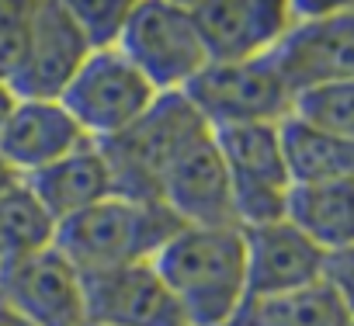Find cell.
Instances as JSON below:
<instances>
[{"label": "cell", "mask_w": 354, "mask_h": 326, "mask_svg": "<svg viewBox=\"0 0 354 326\" xmlns=\"http://www.w3.org/2000/svg\"><path fill=\"white\" fill-rule=\"evenodd\" d=\"M240 229L247 250V302L278 298L323 281L326 253L288 219Z\"/></svg>", "instance_id": "cell-13"}, {"label": "cell", "mask_w": 354, "mask_h": 326, "mask_svg": "<svg viewBox=\"0 0 354 326\" xmlns=\"http://www.w3.org/2000/svg\"><path fill=\"white\" fill-rule=\"evenodd\" d=\"M87 326H188L153 264L84 274Z\"/></svg>", "instance_id": "cell-12"}, {"label": "cell", "mask_w": 354, "mask_h": 326, "mask_svg": "<svg viewBox=\"0 0 354 326\" xmlns=\"http://www.w3.org/2000/svg\"><path fill=\"white\" fill-rule=\"evenodd\" d=\"M118 49L156 87V94H181L209 66V52L202 46L192 8L177 0L132 4Z\"/></svg>", "instance_id": "cell-5"}, {"label": "cell", "mask_w": 354, "mask_h": 326, "mask_svg": "<svg viewBox=\"0 0 354 326\" xmlns=\"http://www.w3.org/2000/svg\"><path fill=\"white\" fill-rule=\"evenodd\" d=\"M0 326H32V323H28L21 312H15L4 298H0Z\"/></svg>", "instance_id": "cell-28"}, {"label": "cell", "mask_w": 354, "mask_h": 326, "mask_svg": "<svg viewBox=\"0 0 354 326\" xmlns=\"http://www.w3.org/2000/svg\"><path fill=\"white\" fill-rule=\"evenodd\" d=\"M160 205L181 226H240L233 212L230 174L209 125L195 128L170 160L160 184Z\"/></svg>", "instance_id": "cell-9"}, {"label": "cell", "mask_w": 354, "mask_h": 326, "mask_svg": "<svg viewBox=\"0 0 354 326\" xmlns=\"http://www.w3.org/2000/svg\"><path fill=\"white\" fill-rule=\"evenodd\" d=\"M80 35L87 39L91 52L94 49H115L122 39V28L132 15V4H122V0H73L66 4Z\"/></svg>", "instance_id": "cell-22"}, {"label": "cell", "mask_w": 354, "mask_h": 326, "mask_svg": "<svg viewBox=\"0 0 354 326\" xmlns=\"http://www.w3.org/2000/svg\"><path fill=\"white\" fill-rule=\"evenodd\" d=\"M295 21L271 59L292 94L354 80V4H292Z\"/></svg>", "instance_id": "cell-8"}, {"label": "cell", "mask_w": 354, "mask_h": 326, "mask_svg": "<svg viewBox=\"0 0 354 326\" xmlns=\"http://www.w3.org/2000/svg\"><path fill=\"white\" fill-rule=\"evenodd\" d=\"M156 87L115 49H94L59 94V104L91 142H104L136 125L156 101Z\"/></svg>", "instance_id": "cell-6"}, {"label": "cell", "mask_w": 354, "mask_h": 326, "mask_svg": "<svg viewBox=\"0 0 354 326\" xmlns=\"http://www.w3.org/2000/svg\"><path fill=\"white\" fill-rule=\"evenodd\" d=\"M56 243V219L21 181L0 195V264L39 253Z\"/></svg>", "instance_id": "cell-20"}, {"label": "cell", "mask_w": 354, "mask_h": 326, "mask_svg": "<svg viewBox=\"0 0 354 326\" xmlns=\"http://www.w3.org/2000/svg\"><path fill=\"white\" fill-rule=\"evenodd\" d=\"M233 191V212L240 226H264L285 219L292 174L281 153L278 125H230L212 128Z\"/></svg>", "instance_id": "cell-7"}, {"label": "cell", "mask_w": 354, "mask_h": 326, "mask_svg": "<svg viewBox=\"0 0 354 326\" xmlns=\"http://www.w3.org/2000/svg\"><path fill=\"white\" fill-rule=\"evenodd\" d=\"M87 56L91 46L66 4H32L21 39V59L8 87L25 101H59Z\"/></svg>", "instance_id": "cell-11"}, {"label": "cell", "mask_w": 354, "mask_h": 326, "mask_svg": "<svg viewBox=\"0 0 354 326\" xmlns=\"http://www.w3.org/2000/svg\"><path fill=\"white\" fill-rule=\"evenodd\" d=\"M292 115L323 128V132H330V135L354 142V80L313 87V90L299 94Z\"/></svg>", "instance_id": "cell-21"}, {"label": "cell", "mask_w": 354, "mask_h": 326, "mask_svg": "<svg viewBox=\"0 0 354 326\" xmlns=\"http://www.w3.org/2000/svg\"><path fill=\"white\" fill-rule=\"evenodd\" d=\"M84 142L87 135L80 132V125L70 118V111L59 101L18 97L15 115L8 118L4 132H0V153L8 156V163L21 178L46 171L49 163L63 160Z\"/></svg>", "instance_id": "cell-15"}, {"label": "cell", "mask_w": 354, "mask_h": 326, "mask_svg": "<svg viewBox=\"0 0 354 326\" xmlns=\"http://www.w3.org/2000/svg\"><path fill=\"white\" fill-rule=\"evenodd\" d=\"M15 104H18V94H15L8 84H0V132H4L8 118L15 115Z\"/></svg>", "instance_id": "cell-26"}, {"label": "cell", "mask_w": 354, "mask_h": 326, "mask_svg": "<svg viewBox=\"0 0 354 326\" xmlns=\"http://www.w3.org/2000/svg\"><path fill=\"white\" fill-rule=\"evenodd\" d=\"M181 229L160 202L104 198L73 219L56 226V247L73 260L80 274L153 264L163 243Z\"/></svg>", "instance_id": "cell-2"}, {"label": "cell", "mask_w": 354, "mask_h": 326, "mask_svg": "<svg viewBox=\"0 0 354 326\" xmlns=\"http://www.w3.org/2000/svg\"><path fill=\"white\" fill-rule=\"evenodd\" d=\"M281 153L288 163L292 184H326V181H351L354 178V142L330 135L295 115L278 125Z\"/></svg>", "instance_id": "cell-18"}, {"label": "cell", "mask_w": 354, "mask_h": 326, "mask_svg": "<svg viewBox=\"0 0 354 326\" xmlns=\"http://www.w3.org/2000/svg\"><path fill=\"white\" fill-rule=\"evenodd\" d=\"M0 298L32 326H87L84 274L56 243L0 264Z\"/></svg>", "instance_id": "cell-10"}, {"label": "cell", "mask_w": 354, "mask_h": 326, "mask_svg": "<svg viewBox=\"0 0 354 326\" xmlns=\"http://www.w3.org/2000/svg\"><path fill=\"white\" fill-rule=\"evenodd\" d=\"M323 281L330 285V291L340 298V305H344V309L351 312V319H354V247L337 250V253H326Z\"/></svg>", "instance_id": "cell-23"}, {"label": "cell", "mask_w": 354, "mask_h": 326, "mask_svg": "<svg viewBox=\"0 0 354 326\" xmlns=\"http://www.w3.org/2000/svg\"><path fill=\"white\" fill-rule=\"evenodd\" d=\"M21 181H25V178H21V174L11 167V163H8V156L0 153V195L11 191V188H15V184H21Z\"/></svg>", "instance_id": "cell-27"}, {"label": "cell", "mask_w": 354, "mask_h": 326, "mask_svg": "<svg viewBox=\"0 0 354 326\" xmlns=\"http://www.w3.org/2000/svg\"><path fill=\"white\" fill-rule=\"evenodd\" d=\"M233 326H354V319L330 291V285L316 281L278 298L247 302Z\"/></svg>", "instance_id": "cell-19"}, {"label": "cell", "mask_w": 354, "mask_h": 326, "mask_svg": "<svg viewBox=\"0 0 354 326\" xmlns=\"http://www.w3.org/2000/svg\"><path fill=\"white\" fill-rule=\"evenodd\" d=\"M28 11H32V4H0V35L21 32L28 21Z\"/></svg>", "instance_id": "cell-25"}, {"label": "cell", "mask_w": 354, "mask_h": 326, "mask_svg": "<svg viewBox=\"0 0 354 326\" xmlns=\"http://www.w3.org/2000/svg\"><path fill=\"white\" fill-rule=\"evenodd\" d=\"M181 94L209 128L281 125L295 108V94L271 56L243 63H209Z\"/></svg>", "instance_id": "cell-4"}, {"label": "cell", "mask_w": 354, "mask_h": 326, "mask_svg": "<svg viewBox=\"0 0 354 326\" xmlns=\"http://www.w3.org/2000/svg\"><path fill=\"white\" fill-rule=\"evenodd\" d=\"M25 184L32 188V195L46 205V212L59 222L73 219L77 212L111 198V174H108V163L97 142H84L73 153H66L63 160L49 163L46 171L25 178Z\"/></svg>", "instance_id": "cell-16"}, {"label": "cell", "mask_w": 354, "mask_h": 326, "mask_svg": "<svg viewBox=\"0 0 354 326\" xmlns=\"http://www.w3.org/2000/svg\"><path fill=\"white\" fill-rule=\"evenodd\" d=\"M285 219L302 229L323 253L354 247V178L326 184H295Z\"/></svg>", "instance_id": "cell-17"}, {"label": "cell", "mask_w": 354, "mask_h": 326, "mask_svg": "<svg viewBox=\"0 0 354 326\" xmlns=\"http://www.w3.org/2000/svg\"><path fill=\"white\" fill-rule=\"evenodd\" d=\"M198 25L209 63H243L271 56L295 21L292 4L271 0H230V4H188Z\"/></svg>", "instance_id": "cell-14"}, {"label": "cell", "mask_w": 354, "mask_h": 326, "mask_svg": "<svg viewBox=\"0 0 354 326\" xmlns=\"http://www.w3.org/2000/svg\"><path fill=\"white\" fill-rule=\"evenodd\" d=\"M21 39H25V28H21V32L0 35V84H11V77H15V70H18V59H21Z\"/></svg>", "instance_id": "cell-24"}, {"label": "cell", "mask_w": 354, "mask_h": 326, "mask_svg": "<svg viewBox=\"0 0 354 326\" xmlns=\"http://www.w3.org/2000/svg\"><path fill=\"white\" fill-rule=\"evenodd\" d=\"M153 267L188 326H233L247 305V250L240 226H181L163 243Z\"/></svg>", "instance_id": "cell-1"}, {"label": "cell", "mask_w": 354, "mask_h": 326, "mask_svg": "<svg viewBox=\"0 0 354 326\" xmlns=\"http://www.w3.org/2000/svg\"><path fill=\"white\" fill-rule=\"evenodd\" d=\"M202 125V115L185 94H160L136 125L97 142L111 174V191L132 202H160V184L170 160Z\"/></svg>", "instance_id": "cell-3"}]
</instances>
